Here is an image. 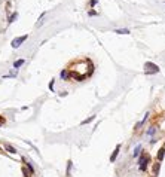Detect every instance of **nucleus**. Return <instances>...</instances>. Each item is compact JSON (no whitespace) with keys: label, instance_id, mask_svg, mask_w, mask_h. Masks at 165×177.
Listing matches in <instances>:
<instances>
[{"label":"nucleus","instance_id":"nucleus-1","mask_svg":"<svg viewBox=\"0 0 165 177\" xmlns=\"http://www.w3.org/2000/svg\"><path fill=\"white\" fill-rule=\"evenodd\" d=\"M159 71V67L153 63H146L144 64V73L146 74H153V73H158Z\"/></svg>","mask_w":165,"mask_h":177},{"label":"nucleus","instance_id":"nucleus-2","mask_svg":"<svg viewBox=\"0 0 165 177\" xmlns=\"http://www.w3.org/2000/svg\"><path fill=\"white\" fill-rule=\"evenodd\" d=\"M150 161V156L149 155H143V156L138 159V165H140V171H144L146 167H147V162Z\"/></svg>","mask_w":165,"mask_h":177},{"label":"nucleus","instance_id":"nucleus-3","mask_svg":"<svg viewBox=\"0 0 165 177\" xmlns=\"http://www.w3.org/2000/svg\"><path fill=\"white\" fill-rule=\"evenodd\" d=\"M27 37H28V36H27V34H24V36H21V37H17V39H13V40H12V48H20L21 43L27 40Z\"/></svg>","mask_w":165,"mask_h":177},{"label":"nucleus","instance_id":"nucleus-4","mask_svg":"<svg viewBox=\"0 0 165 177\" xmlns=\"http://www.w3.org/2000/svg\"><path fill=\"white\" fill-rule=\"evenodd\" d=\"M119 150H120V144H118V146L115 147V150H113V153H111V156H110V162H115L116 161V156H118Z\"/></svg>","mask_w":165,"mask_h":177},{"label":"nucleus","instance_id":"nucleus-5","mask_svg":"<svg viewBox=\"0 0 165 177\" xmlns=\"http://www.w3.org/2000/svg\"><path fill=\"white\" fill-rule=\"evenodd\" d=\"M164 156H165V147H161V149H159V152H158L156 159L158 161H162V159H164Z\"/></svg>","mask_w":165,"mask_h":177},{"label":"nucleus","instance_id":"nucleus-6","mask_svg":"<svg viewBox=\"0 0 165 177\" xmlns=\"http://www.w3.org/2000/svg\"><path fill=\"white\" fill-rule=\"evenodd\" d=\"M4 149H6L8 152H11V153H17V149H15V147H12L11 144H4Z\"/></svg>","mask_w":165,"mask_h":177},{"label":"nucleus","instance_id":"nucleus-7","mask_svg":"<svg viewBox=\"0 0 165 177\" xmlns=\"http://www.w3.org/2000/svg\"><path fill=\"white\" fill-rule=\"evenodd\" d=\"M115 33H118V34H129V30H127V28H118V30H115Z\"/></svg>","mask_w":165,"mask_h":177},{"label":"nucleus","instance_id":"nucleus-8","mask_svg":"<svg viewBox=\"0 0 165 177\" xmlns=\"http://www.w3.org/2000/svg\"><path fill=\"white\" fill-rule=\"evenodd\" d=\"M22 64H24V60L21 58V60H17V61L13 63V67H15V69H20V67L22 66Z\"/></svg>","mask_w":165,"mask_h":177},{"label":"nucleus","instance_id":"nucleus-9","mask_svg":"<svg viewBox=\"0 0 165 177\" xmlns=\"http://www.w3.org/2000/svg\"><path fill=\"white\" fill-rule=\"evenodd\" d=\"M67 78H69V70H62L61 71V79H64V80H66Z\"/></svg>","mask_w":165,"mask_h":177},{"label":"nucleus","instance_id":"nucleus-10","mask_svg":"<svg viewBox=\"0 0 165 177\" xmlns=\"http://www.w3.org/2000/svg\"><path fill=\"white\" fill-rule=\"evenodd\" d=\"M17 17H18V13H17V12L12 13V15H11V18H9V24H11V22H13V21L17 20Z\"/></svg>","mask_w":165,"mask_h":177},{"label":"nucleus","instance_id":"nucleus-11","mask_svg":"<svg viewBox=\"0 0 165 177\" xmlns=\"http://www.w3.org/2000/svg\"><path fill=\"white\" fill-rule=\"evenodd\" d=\"M141 152V146H137L135 149H134V156H138V153Z\"/></svg>","mask_w":165,"mask_h":177},{"label":"nucleus","instance_id":"nucleus-12","mask_svg":"<svg viewBox=\"0 0 165 177\" xmlns=\"http://www.w3.org/2000/svg\"><path fill=\"white\" fill-rule=\"evenodd\" d=\"M94 118H95V116H94V115H92V116H91V118H88V119L82 121V125H86V124H89V122H91V121H92V119H94Z\"/></svg>","mask_w":165,"mask_h":177},{"label":"nucleus","instance_id":"nucleus-13","mask_svg":"<svg viewBox=\"0 0 165 177\" xmlns=\"http://www.w3.org/2000/svg\"><path fill=\"white\" fill-rule=\"evenodd\" d=\"M70 170H71V161H69V164H67V176H70Z\"/></svg>","mask_w":165,"mask_h":177},{"label":"nucleus","instance_id":"nucleus-14","mask_svg":"<svg viewBox=\"0 0 165 177\" xmlns=\"http://www.w3.org/2000/svg\"><path fill=\"white\" fill-rule=\"evenodd\" d=\"M155 173H158V171H159V162H156V164H155Z\"/></svg>","mask_w":165,"mask_h":177},{"label":"nucleus","instance_id":"nucleus-15","mask_svg":"<svg viewBox=\"0 0 165 177\" xmlns=\"http://www.w3.org/2000/svg\"><path fill=\"white\" fill-rule=\"evenodd\" d=\"M49 88H51V91L54 89V80H51V83H49Z\"/></svg>","mask_w":165,"mask_h":177},{"label":"nucleus","instance_id":"nucleus-16","mask_svg":"<svg viewBox=\"0 0 165 177\" xmlns=\"http://www.w3.org/2000/svg\"><path fill=\"white\" fill-rule=\"evenodd\" d=\"M4 122H6V121H4V118H2V116H0V125H3Z\"/></svg>","mask_w":165,"mask_h":177},{"label":"nucleus","instance_id":"nucleus-17","mask_svg":"<svg viewBox=\"0 0 165 177\" xmlns=\"http://www.w3.org/2000/svg\"><path fill=\"white\" fill-rule=\"evenodd\" d=\"M95 3H97V0H91V6H94Z\"/></svg>","mask_w":165,"mask_h":177},{"label":"nucleus","instance_id":"nucleus-18","mask_svg":"<svg viewBox=\"0 0 165 177\" xmlns=\"http://www.w3.org/2000/svg\"><path fill=\"white\" fill-rule=\"evenodd\" d=\"M164 147H165V146H164Z\"/></svg>","mask_w":165,"mask_h":177}]
</instances>
